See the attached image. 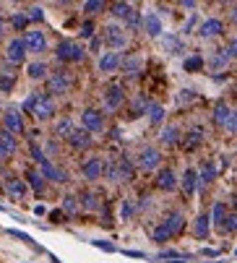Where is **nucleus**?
I'll return each instance as SVG.
<instances>
[{"mask_svg": "<svg viewBox=\"0 0 237 263\" xmlns=\"http://www.w3.org/2000/svg\"><path fill=\"white\" fill-rule=\"evenodd\" d=\"M102 39H105V44L110 47V52H118V50H122L128 44V34L118 24H107L105 31H102Z\"/></svg>", "mask_w": 237, "mask_h": 263, "instance_id": "nucleus-1", "label": "nucleus"}, {"mask_svg": "<svg viewBox=\"0 0 237 263\" xmlns=\"http://www.w3.org/2000/svg\"><path fill=\"white\" fill-rule=\"evenodd\" d=\"M55 52H58V60H63V63H78L86 58V50L78 42H71V39H63Z\"/></svg>", "mask_w": 237, "mask_h": 263, "instance_id": "nucleus-2", "label": "nucleus"}, {"mask_svg": "<svg viewBox=\"0 0 237 263\" xmlns=\"http://www.w3.org/2000/svg\"><path fill=\"white\" fill-rule=\"evenodd\" d=\"M68 89H71V76H68V73L58 71V73L47 76V94L50 97H63Z\"/></svg>", "mask_w": 237, "mask_h": 263, "instance_id": "nucleus-3", "label": "nucleus"}, {"mask_svg": "<svg viewBox=\"0 0 237 263\" xmlns=\"http://www.w3.org/2000/svg\"><path fill=\"white\" fill-rule=\"evenodd\" d=\"M3 131H8V133H13V135H18V133H24V118H21V110H16V107H8V110H3Z\"/></svg>", "mask_w": 237, "mask_h": 263, "instance_id": "nucleus-4", "label": "nucleus"}, {"mask_svg": "<svg viewBox=\"0 0 237 263\" xmlns=\"http://www.w3.org/2000/svg\"><path fill=\"white\" fill-rule=\"evenodd\" d=\"M81 128L86 133H99L102 128H105V115H102L99 110H84V115H81Z\"/></svg>", "mask_w": 237, "mask_h": 263, "instance_id": "nucleus-5", "label": "nucleus"}, {"mask_svg": "<svg viewBox=\"0 0 237 263\" xmlns=\"http://www.w3.org/2000/svg\"><path fill=\"white\" fill-rule=\"evenodd\" d=\"M162 162V154H159V148H154V146H143L141 151H138V167L146 169V172H151V169H156Z\"/></svg>", "mask_w": 237, "mask_h": 263, "instance_id": "nucleus-6", "label": "nucleus"}, {"mask_svg": "<svg viewBox=\"0 0 237 263\" xmlns=\"http://www.w3.org/2000/svg\"><path fill=\"white\" fill-rule=\"evenodd\" d=\"M24 58H26V44H24V39H21V37L10 39L8 47H5V60L10 65H21V63H24Z\"/></svg>", "mask_w": 237, "mask_h": 263, "instance_id": "nucleus-7", "label": "nucleus"}, {"mask_svg": "<svg viewBox=\"0 0 237 263\" xmlns=\"http://www.w3.org/2000/svg\"><path fill=\"white\" fill-rule=\"evenodd\" d=\"M102 99H105V110L112 112V110H118L122 102H125V89H122L120 84H112V86L105 89V97Z\"/></svg>", "mask_w": 237, "mask_h": 263, "instance_id": "nucleus-8", "label": "nucleus"}, {"mask_svg": "<svg viewBox=\"0 0 237 263\" xmlns=\"http://www.w3.org/2000/svg\"><path fill=\"white\" fill-rule=\"evenodd\" d=\"M37 120H50L55 115V102L50 94H37V105H34V112H31Z\"/></svg>", "mask_w": 237, "mask_h": 263, "instance_id": "nucleus-9", "label": "nucleus"}, {"mask_svg": "<svg viewBox=\"0 0 237 263\" xmlns=\"http://www.w3.org/2000/svg\"><path fill=\"white\" fill-rule=\"evenodd\" d=\"M24 44H26V52H34V55H39L44 52V47H47V37H44L42 31H26L24 34Z\"/></svg>", "mask_w": 237, "mask_h": 263, "instance_id": "nucleus-10", "label": "nucleus"}, {"mask_svg": "<svg viewBox=\"0 0 237 263\" xmlns=\"http://www.w3.org/2000/svg\"><path fill=\"white\" fill-rule=\"evenodd\" d=\"M5 193L13 201H24L26 198V193H29V185H26V180H18V177H8L5 180Z\"/></svg>", "mask_w": 237, "mask_h": 263, "instance_id": "nucleus-11", "label": "nucleus"}, {"mask_svg": "<svg viewBox=\"0 0 237 263\" xmlns=\"http://www.w3.org/2000/svg\"><path fill=\"white\" fill-rule=\"evenodd\" d=\"M39 175H42L44 180H52V182H68V175L63 172L60 167H55L50 159H44V162L39 164Z\"/></svg>", "mask_w": 237, "mask_h": 263, "instance_id": "nucleus-12", "label": "nucleus"}, {"mask_svg": "<svg viewBox=\"0 0 237 263\" xmlns=\"http://www.w3.org/2000/svg\"><path fill=\"white\" fill-rule=\"evenodd\" d=\"M102 169H105V162H102L99 156H92V159H86L84 162V167H81V175H84V180H99L102 177Z\"/></svg>", "mask_w": 237, "mask_h": 263, "instance_id": "nucleus-13", "label": "nucleus"}, {"mask_svg": "<svg viewBox=\"0 0 237 263\" xmlns=\"http://www.w3.org/2000/svg\"><path fill=\"white\" fill-rule=\"evenodd\" d=\"M120 65H122V55L120 52H105V55H99V71L102 73H112V71H118Z\"/></svg>", "mask_w": 237, "mask_h": 263, "instance_id": "nucleus-14", "label": "nucleus"}, {"mask_svg": "<svg viewBox=\"0 0 237 263\" xmlns=\"http://www.w3.org/2000/svg\"><path fill=\"white\" fill-rule=\"evenodd\" d=\"M224 31V24L219 18H209V21H203L201 29H198V37L203 39H211V37H219V34Z\"/></svg>", "mask_w": 237, "mask_h": 263, "instance_id": "nucleus-15", "label": "nucleus"}, {"mask_svg": "<svg viewBox=\"0 0 237 263\" xmlns=\"http://www.w3.org/2000/svg\"><path fill=\"white\" fill-rule=\"evenodd\" d=\"M122 71H125V76H138L141 71H143V58L141 55H125V58H122Z\"/></svg>", "mask_w": 237, "mask_h": 263, "instance_id": "nucleus-16", "label": "nucleus"}, {"mask_svg": "<svg viewBox=\"0 0 237 263\" xmlns=\"http://www.w3.org/2000/svg\"><path fill=\"white\" fill-rule=\"evenodd\" d=\"M143 31L149 34V37H162L164 29H162V18L156 13H146L143 16Z\"/></svg>", "mask_w": 237, "mask_h": 263, "instance_id": "nucleus-17", "label": "nucleus"}, {"mask_svg": "<svg viewBox=\"0 0 237 263\" xmlns=\"http://www.w3.org/2000/svg\"><path fill=\"white\" fill-rule=\"evenodd\" d=\"M68 143H71L73 148H78V151H81V148H89L92 146V133H86L84 128H76L71 133V138H68Z\"/></svg>", "mask_w": 237, "mask_h": 263, "instance_id": "nucleus-18", "label": "nucleus"}, {"mask_svg": "<svg viewBox=\"0 0 237 263\" xmlns=\"http://www.w3.org/2000/svg\"><path fill=\"white\" fill-rule=\"evenodd\" d=\"M162 224L169 230V235H177V232L185 227V216H183V211H169L167 219H164Z\"/></svg>", "mask_w": 237, "mask_h": 263, "instance_id": "nucleus-19", "label": "nucleus"}, {"mask_svg": "<svg viewBox=\"0 0 237 263\" xmlns=\"http://www.w3.org/2000/svg\"><path fill=\"white\" fill-rule=\"evenodd\" d=\"M156 185H159L162 190H175L177 188V175L172 172V169H159V175H156Z\"/></svg>", "mask_w": 237, "mask_h": 263, "instance_id": "nucleus-20", "label": "nucleus"}, {"mask_svg": "<svg viewBox=\"0 0 237 263\" xmlns=\"http://www.w3.org/2000/svg\"><path fill=\"white\" fill-rule=\"evenodd\" d=\"M209 230H211V216L209 214H201L198 219H196V224H193V235L198 240H206L209 237Z\"/></svg>", "mask_w": 237, "mask_h": 263, "instance_id": "nucleus-21", "label": "nucleus"}, {"mask_svg": "<svg viewBox=\"0 0 237 263\" xmlns=\"http://www.w3.org/2000/svg\"><path fill=\"white\" fill-rule=\"evenodd\" d=\"M230 115H232V110H230V105L227 102H217V105H214V123L217 125H227V120H230Z\"/></svg>", "mask_w": 237, "mask_h": 263, "instance_id": "nucleus-22", "label": "nucleus"}, {"mask_svg": "<svg viewBox=\"0 0 237 263\" xmlns=\"http://www.w3.org/2000/svg\"><path fill=\"white\" fill-rule=\"evenodd\" d=\"M78 206H81L84 211H97L99 209V196H97V193H92V190H86V193L78 196Z\"/></svg>", "mask_w": 237, "mask_h": 263, "instance_id": "nucleus-23", "label": "nucleus"}, {"mask_svg": "<svg viewBox=\"0 0 237 263\" xmlns=\"http://www.w3.org/2000/svg\"><path fill=\"white\" fill-rule=\"evenodd\" d=\"M214 177H217V164H214V162H203L201 169H198V182H201V185H209V182H214Z\"/></svg>", "mask_w": 237, "mask_h": 263, "instance_id": "nucleus-24", "label": "nucleus"}, {"mask_svg": "<svg viewBox=\"0 0 237 263\" xmlns=\"http://www.w3.org/2000/svg\"><path fill=\"white\" fill-rule=\"evenodd\" d=\"M198 188V172L196 169H185V175H183V193L185 196H193Z\"/></svg>", "mask_w": 237, "mask_h": 263, "instance_id": "nucleus-25", "label": "nucleus"}, {"mask_svg": "<svg viewBox=\"0 0 237 263\" xmlns=\"http://www.w3.org/2000/svg\"><path fill=\"white\" fill-rule=\"evenodd\" d=\"M209 216H211V224L222 230V227H224V219H227V206H224V203H214Z\"/></svg>", "mask_w": 237, "mask_h": 263, "instance_id": "nucleus-26", "label": "nucleus"}, {"mask_svg": "<svg viewBox=\"0 0 237 263\" xmlns=\"http://www.w3.org/2000/svg\"><path fill=\"white\" fill-rule=\"evenodd\" d=\"M110 13L115 16V18H130V13H133V5L130 3H122V0H118V3H112L110 5Z\"/></svg>", "mask_w": 237, "mask_h": 263, "instance_id": "nucleus-27", "label": "nucleus"}, {"mask_svg": "<svg viewBox=\"0 0 237 263\" xmlns=\"http://www.w3.org/2000/svg\"><path fill=\"white\" fill-rule=\"evenodd\" d=\"M26 185L34 190V193H39V196H42V193H44V177L39 175V169H29V175H26Z\"/></svg>", "mask_w": 237, "mask_h": 263, "instance_id": "nucleus-28", "label": "nucleus"}, {"mask_svg": "<svg viewBox=\"0 0 237 263\" xmlns=\"http://www.w3.org/2000/svg\"><path fill=\"white\" fill-rule=\"evenodd\" d=\"M76 128H73V123H71V118H63V120H58L55 123V135H58V138H71V133H73Z\"/></svg>", "mask_w": 237, "mask_h": 263, "instance_id": "nucleus-29", "label": "nucleus"}, {"mask_svg": "<svg viewBox=\"0 0 237 263\" xmlns=\"http://www.w3.org/2000/svg\"><path fill=\"white\" fill-rule=\"evenodd\" d=\"M118 172H120V182H122V180H133L135 169H133V162H130L128 156H120V159H118Z\"/></svg>", "mask_w": 237, "mask_h": 263, "instance_id": "nucleus-30", "label": "nucleus"}, {"mask_svg": "<svg viewBox=\"0 0 237 263\" xmlns=\"http://www.w3.org/2000/svg\"><path fill=\"white\" fill-rule=\"evenodd\" d=\"M162 143L164 146H175L180 141V131H177V125H167V128H162Z\"/></svg>", "mask_w": 237, "mask_h": 263, "instance_id": "nucleus-31", "label": "nucleus"}, {"mask_svg": "<svg viewBox=\"0 0 237 263\" xmlns=\"http://www.w3.org/2000/svg\"><path fill=\"white\" fill-rule=\"evenodd\" d=\"M146 115H149V123H151V125H162V120H164V107L156 105V102H151L149 110H146Z\"/></svg>", "mask_w": 237, "mask_h": 263, "instance_id": "nucleus-32", "label": "nucleus"}, {"mask_svg": "<svg viewBox=\"0 0 237 263\" xmlns=\"http://www.w3.org/2000/svg\"><path fill=\"white\" fill-rule=\"evenodd\" d=\"M227 63H230V58H227V52H224V50L214 52L211 58H209V68H211V71H219V68H224Z\"/></svg>", "mask_w": 237, "mask_h": 263, "instance_id": "nucleus-33", "label": "nucleus"}, {"mask_svg": "<svg viewBox=\"0 0 237 263\" xmlns=\"http://www.w3.org/2000/svg\"><path fill=\"white\" fill-rule=\"evenodd\" d=\"M26 73H29V78H34V81L47 78V65H44V63H31V65L26 68Z\"/></svg>", "mask_w": 237, "mask_h": 263, "instance_id": "nucleus-34", "label": "nucleus"}, {"mask_svg": "<svg viewBox=\"0 0 237 263\" xmlns=\"http://www.w3.org/2000/svg\"><path fill=\"white\" fill-rule=\"evenodd\" d=\"M102 175H105L107 180H112V182H120V172H118V159H115V162H107V164H105V169H102Z\"/></svg>", "mask_w": 237, "mask_h": 263, "instance_id": "nucleus-35", "label": "nucleus"}, {"mask_svg": "<svg viewBox=\"0 0 237 263\" xmlns=\"http://www.w3.org/2000/svg\"><path fill=\"white\" fill-rule=\"evenodd\" d=\"M151 237H154V243H167L172 235H169V230H167L164 224H156L154 230H151Z\"/></svg>", "mask_w": 237, "mask_h": 263, "instance_id": "nucleus-36", "label": "nucleus"}, {"mask_svg": "<svg viewBox=\"0 0 237 263\" xmlns=\"http://www.w3.org/2000/svg\"><path fill=\"white\" fill-rule=\"evenodd\" d=\"M99 10H105V3H102V0H89V3H84V13L86 16H97Z\"/></svg>", "mask_w": 237, "mask_h": 263, "instance_id": "nucleus-37", "label": "nucleus"}, {"mask_svg": "<svg viewBox=\"0 0 237 263\" xmlns=\"http://www.w3.org/2000/svg\"><path fill=\"white\" fill-rule=\"evenodd\" d=\"M185 138H188V141H185V146H188V148H196V146L201 143V138H203V131H201V128H193V131H190V133L185 135Z\"/></svg>", "mask_w": 237, "mask_h": 263, "instance_id": "nucleus-38", "label": "nucleus"}, {"mask_svg": "<svg viewBox=\"0 0 237 263\" xmlns=\"http://www.w3.org/2000/svg\"><path fill=\"white\" fill-rule=\"evenodd\" d=\"M185 71H201V68H203V58H201V55H190V58H185Z\"/></svg>", "mask_w": 237, "mask_h": 263, "instance_id": "nucleus-39", "label": "nucleus"}, {"mask_svg": "<svg viewBox=\"0 0 237 263\" xmlns=\"http://www.w3.org/2000/svg\"><path fill=\"white\" fill-rule=\"evenodd\" d=\"M63 211L65 214H76L78 211V196H65L63 198Z\"/></svg>", "mask_w": 237, "mask_h": 263, "instance_id": "nucleus-40", "label": "nucleus"}, {"mask_svg": "<svg viewBox=\"0 0 237 263\" xmlns=\"http://www.w3.org/2000/svg\"><path fill=\"white\" fill-rule=\"evenodd\" d=\"M164 47H167L169 52H180V50H183V44H180V39H177V37L167 34V37H164Z\"/></svg>", "mask_w": 237, "mask_h": 263, "instance_id": "nucleus-41", "label": "nucleus"}, {"mask_svg": "<svg viewBox=\"0 0 237 263\" xmlns=\"http://www.w3.org/2000/svg\"><path fill=\"white\" fill-rule=\"evenodd\" d=\"M29 151H31V159H34V162H37V164H42L44 162V159H47V156H44V151H42V148L37 146V143H29Z\"/></svg>", "mask_w": 237, "mask_h": 263, "instance_id": "nucleus-42", "label": "nucleus"}, {"mask_svg": "<svg viewBox=\"0 0 237 263\" xmlns=\"http://www.w3.org/2000/svg\"><path fill=\"white\" fill-rule=\"evenodd\" d=\"M222 232H237V214H227V219H224Z\"/></svg>", "mask_w": 237, "mask_h": 263, "instance_id": "nucleus-43", "label": "nucleus"}, {"mask_svg": "<svg viewBox=\"0 0 237 263\" xmlns=\"http://www.w3.org/2000/svg\"><path fill=\"white\" fill-rule=\"evenodd\" d=\"M149 105H151V102H146V97H138V99L133 102V115H141V112H146V110H149Z\"/></svg>", "mask_w": 237, "mask_h": 263, "instance_id": "nucleus-44", "label": "nucleus"}, {"mask_svg": "<svg viewBox=\"0 0 237 263\" xmlns=\"http://www.w3.org/2000/svg\"><path fill=\"white\" fill-rule=\"evenodd\" d=\"M10 24H13V29H18V31H21V29H26V26H29V16H26V13H16Z\"/></svg>", "mask_w": 237, "mask_h": 263, "instance_id": "nucleus-45", "label": "nucleus"}, {"mask_svg": "<svg viewBox=\"0 0 237 263\" xmlns=\"http://www.w3.org/2000/svg\"><path fill=\"white\" fill-rule=\"evenodd\" d=\"M193 99H196V91L183 89V91H180V97H177V105H188V102H193Z\"/></svg>", "mask_w": 237, "mask_h": 263, "instance_id": "nucleus-46", "label": "nucleus"}, {"mask_svg": "<svg viewBox=\"0 0 237 263\" xmlns=\"http://www.w3.org/2000/svg\"><path fill=\"white\" fill-rule=\"evenodd\" d=\"M92 245L99 248V250H107V253H112V250H115V245L107 243V240H92Z\"/></svg>", "mask_w": 237, "mask_h": 263, "instance_id": "nucleus-47", "label": "nucleus"}, {"mask_svg": "<svg viewBox=\"0 0 237 263\" xmlns=\"http://www.w3.org/2000/svg\"><path fill=\"white\" fill-rule=\"evenodd\" d=\"M128 26H130V29H138V26H143V18H141V13H135V10H133V13H130V18H128Z\"/></svg>", "mask_w": 237, "mask_h": 263, "instance_id": "nucleus-48", "label": "nucleus"}, {"mask_svg": "<svg viewBox=\"0 0 237 263\" xmlns=\"http://www.w3.org/2000/svg\"><path fill=\"white\" fill-rule=\"evenodd\" d=\"M26 16H29V21H42L44 18V10L42 8H29Z\"/></svg>", "mask_w": 237, "mask_h": 263, "instance_id": "nucleus-49", "label": "nucleus"}, {"mask_svg": "<svg viewBox=\"0 0 237 263\" xmlns=\"http://www.w3.org/2000/svg\"><path fill=\"white\" fill-rule=\"evenodd\" d=\"M13 81H16L13 76H0V89H3V91H10V89H13Z\"/></svg>", "mask_w": 237, "mask_h": 263, "instance_id": "nucleus-50", "label": "nucleus"}, {"mask_svg": "<svg viewBox=\"0 0 237 263\" xmlns=\"http://www.w3.org/2000/svg\"><path fill=\"white\" fill-rule=\"evenodd\" d=\"M224 52H227V58H237V37L230 39V44L224 47Z\"/></svg>", "mask_w": 237, "mask_h": 263, "instance_id": "nucleus-51", "label": "nucleus"}, {"mask_svg": "<svg viewBox=\"0 0 237 263\" xmlns=\"http://www.w3.org/2000/svg\"><path fill=\"white\" fill-rule=\"evenodd\" d=\"M198 24V16L193 13V16H190L188 21H185V26H183V34H190V31H193V26Z\"/></svg>", "mask_w": 237, "mask_h": 263, "instance_id": "nucleus-52", "label": "nucleus"}, {"mask_svg": "<svg viewBox=\"0 0 237 263\" xmlns=\"http://www.w3.org/2000/svg\"><path fill=\"white\" fill-rule=\"evenodd\" d=\"M135 211V206L130 201H122V219H130V214Z\"/></svg>", "mask_w": 237, "mask_h": 263, "instance_id": "nucleus-53", "label": "nucleus"}, {"mask_svg": "<svg viewBox=\"0 0 237 263\" xmlns=\"http://www.w3.org/2000/svg\"><path fill=\"white\" fill-rule=\"evenodd\" d=\"M34 105H37V94H29L24 102V112H34Z\"/></svg>", "mask_w": 237, "mask_h": 263, "instance_id": "nucleus-54", "label": "nucleus"}, {"mask_svg": "<svg viewBox=\"0 0 237 263\" xmlns=\"http://www.w3.org/2000/svg\"><path fill=\"white\" fill-rule=\"evenodd\" d=\"M224 128H227L230 133H237V112H232V115H230V120H227Z\"/></svg>", "mask_w": 237, "mask_h": 263, "instance_id": "nucleus-55", "label": "nucleus"}, {"mask_svg": "<svg viewBox=\"0 0 237 263\" xmlns=\"http://www.w3.org/2000/svg\"><path fill=\"white\" fill-rule=\"evenodd\" d=\"M81 37H86V39H89V37H94V26L89 24V21H86V24L81 26Z\"/></svg>", "mask_w": 237, "mask_h": 263, "instance_id": "nucleus-56", "label": "nucleus"}, {"mask_svg": "<svg viewBox=\"0 0 237 263\" xmlns=\"http://www.w3.org/2000/svg\"><path fill=\"white\" fill-rule=\"evenodd\" d=\"M8 235H13V237H18V240H24V243H29V245H31V243H34V240H31V237H29V235H24V232H18V230H10V232H8Z\"/></svg>", "mask_w": 237, "mask_h": 263, "instance_id": "nucleus-57", "label": "nucleus"}, {"mask_svg": "<svg viewBox=\"0 0 237 263\" xmlns=\"http://www.w3.org/2000/svg\"><path fill=\"white\" fill-rule=\"evenodd\" d=\"M8 156H10V154H8V148H5L3 143H0V162H5Z\"/></svg>", "mask_w": 237, "mask_h": 263, "instance_id": "nucleus-58", "label": "nucleus"}, {"mask_svg": "<svg viewBox=\"0 0 237 263\" xmlns=\"http://www.w3.org/2000/svg\"><path fill=\"white\" fill-rule=\"evenodd\" d=\"M180 5H183V8H188V10H193V8H196V3H193V0H183Z\"/></svg>", "mask_w": 237, "mask_h": 263, "instance_id": "nucleus-59", "label": "nucleus"}, {"mask_svg": "<svg viewBox=\"0 0 237 263\" xmlns=\"http://www.w3.org/2000/svg\"><path fill=\"white\" fill-rule=\"evenodd\" d=\"M3 34H5V18H3V13H0V39H3Z\"/></svg>", "mask_w": 237, "mask_h": 263, "instance_id": "nucleus-60", "label": "nucleus"}, {"mask_svg": "<svg viewBox=\"0 0 237 263\" xmlns=\"http://www.w3.org/2000/svg\"><path fill=\"white\" fill-rule=\"evenodd\" d=\"M232 18H235V21H237V3H235V5H232Z\"/></svg>", "mask_w": 237, "mask_h": 263, "instance_id": "nucleus-61", "label": "nucleus"}, {"mask_svg": "<svg viewBox=\"0 0 237 263\" xmlns=\"http://www.w3.org/2000/svg\"><path fill=\"white\" fill-rule=\"evenodd\" d=\"M0 211H3V206H0Z\"/></svg>", "mask_w": 237, "mask_h": 263, "instance_id": "nucleus-62", "label": "nucleus"}, {"mask_svg": "<svg viewBox=\"0 0 237 263\" xmlns=\"http://www.w3.org/2000/svg\"><path fill=\"white\" fill-rule=\"evenodd\" d=\"M235 253H237V250H235Z\"/></svg>", "mask_w": 237, "mask_h": 263, "instance_id": "nucleus-63", "label": "nucleus"}]
</instances>
